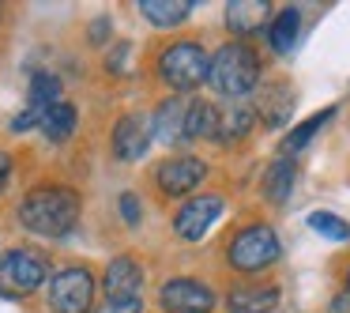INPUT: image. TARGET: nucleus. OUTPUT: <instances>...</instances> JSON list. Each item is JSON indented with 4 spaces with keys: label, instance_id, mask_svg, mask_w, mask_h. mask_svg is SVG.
Masks as SVG:
<instances>
[{
    "label": "nucleus",
    "instance_id": "f257e3e1",
    "mask_svg": "<svg viewBox=\"0 0 350 313\" xmlns=\"http://www.w3.org/2000/svg\"><path fill=\"white\" fill-rule=\"evenodd\" d=\"M79 219V197L61 185L31 189L19 204V223L38 238H64Z\"/></svg>",
    "mask_w": 350,
    "mask_h": 313
},
{
    "label": "nucleus",
    "instance_id": "f03ea898",
    "mask_svg": "<svg viewBox=\"0 0 350 313\" xmlns=\"http://www.w3.org/2000/svg\"><path fill=\"white\" fill-rule=\"evenodd\" d=\"M207 84L226 99H245L260 84V57L245 42H226L219 53L207 61Z\"/></svg>",
    "mask_w": 350,
    "mask_h": 313
},
{
    "label": "nucleus",
    "instance_id": "7ed1b4c3",
    "mask_svg": "<svg viewBox=\"0 0 350 313\" xmlns=\"http://www.w3.org/2000/svg\"><path fill=\"white\" fill-rule=\"evenodd\" d=\"M279 253H282L279 234L267 223H252L230 242V264L237 272H264L279 260Z\"/></svg>",
    "mask_w": 350,
    "mask_h": 313
},
{
    "label": "nucleus",
    "instance_id": "20e7f679",
    "mask_svg": "<svg viewBox=\"0 0 350 313\" xmlns=\"http://www.w3.org/2000/svg\"><path fill=\"white\" fill-rule=\"evenodd\" d=\"M207 61H211V57H207L196 42H177V46L162 49L159 76L166 79L174 91H196L207 79Z\"/></svg>",
    "mask_w": 350,
    "mask_h": 313
},
{
    "label": "nucleus",
    "instance_id": "39448f33",
    "mask_svg": "<svg viewBox=\"0 0 350 313\" xmlns=\"http://www.w3.org/2000/svg\"><path fill=\"white\" fill-rule=\"evenodd\" d=\"M46 279H49V264L42 253H31V249L0 253V295H8V298L31 295Z\"/></svg>",
    "mask_w": 350,
    "mask_h": 313
},
{
    "label": "nucleus",
    "instance_id": "423d86ee",
    "mask_svg": "<svg viewBox=\"0 0 350 313\" xmlns=\"http://www.w3.org/2000/svg\"><path fill=\"white\" fill-rule=\"evenodd\" d=\"M94 302V279L87 268H64L49 279V305L57 313H87Z\"/></svg>",
    "mask_w": 350,
    "mask_h": 313
},
{
    "label": "nucleus",
    "instance_id": "0eeeda50",
    "mask_svg": "<svg viewBox=\"0 0 350 313\" xmlns=\"http://www.w3.org/2000/svg\"><path fill=\"white\" fill-rule=\"evenodd\" d=\"M204 177H207V162L196 159V155H174L154 170V181L166 197H185V192L200 189Z\"/></svg>",
    "mask_w": 350,
    "mask_h": 313
},
{
    "label": "nucleus",
    "instance_id": "6e6552de",
    "mask_svg": "<svg viewBox=\"0 0 350 313\" xmlns=\"http://www.w3.org/2000/svg\"><path fill=\"white\" fill-rule=\"evenodd\" d=\"M219 215H222V197L200 192V197H192L189 204L174 215V230L185 238V242H200V238L215 227V219H219Z\"/></svg>",
    "mask_w": 350,
    "mask_h": 313
},
{
    "label": "nucleus",
    "instance_id": "1a4fd4ad",
    "mask_svg": "<svg viewBox=\"0 0 350 313\" xmlns=\"http://www.w3.org/2000/svg\"><path fill=\"white\" fill-rule=\"evenodd\" d=\"M159 302L166 313H211L215 310L211 287H204L200 279H170L159 290Z\"/></svg>",
    "mask_w": 350,
    "mask_h": 313
},
{
    "label": "nucleus",
    "instance_id": "9d476101",
    "mask_svg": "<svg viewBox=\"0 0 350 313\" xmlns=\"http://www.w3.org/2000/svg\"><path fill=\"white\" fill-rule=\"evenodd\" d=\"M147 147H151V121H147V117H139V114L121 117V121H117V129H113V151H117V159L136 162V159H144V155H147Z\"/></svg>",
    "mask_w": 350,
    "mask_h": 313
},
{
    "label": "nucleus",
    "instance_id": "9b49d317",
    "mask_svg": "<svg viewBox=\"0 0 350 313\" xmlns=\"http://www.w3.org/2000/svg\"><path fill=\"white\" fill-rule=\"evenodd\" d=\"M139 287H144V268L132 257H113L102 275V290L106 298H139Z\"/></svg>",
    "mask_w": 350,
    "mask_h": 313
},
{
    "label": "nucleus",
    "instance_id": "f8f14e48",
    "mask_svg": "<svg viewBox=\"0 0 350 313\" xmlns=\"http://www.w3.org/2000/svg\"><path fill=\"white\" fill-rule=\"evenodd\" d=\"M185 110H189L185 99H166L151 117V136H159L162 144H181L185 140Z\"/></svg>",
    "mask_w": 350,
    "mask_h": 313
},
{
    "label": "nucleus",
    "instance_id": "ddd939ff",
    "mask_svg": "<svg viewBox=\"0 0 350 313\" xmlns=\"http://www.w3.org/2000/svg\"><path fill=\"white\" fill-rule=\"evenodd\" d=\"M267 19H271V4H267V0H237V4H230V8H226L230 31L241 34V38L256 34Z\"/></svg>",
    "mask_w": 350,
    "mask_h": 313
},
{
    "label": "nucleus",
    "instance_id": "4468645a",
    "mask_svg": "<svg viewBox=\"0 0 350 313\" xmlns=\"http://www.w3.org/2000/svg\"><path fill=\"white\" fill-rule=\"evenodd\" d=\"M275 305H279V290L275 287L249 283V287L230 290V313H271Z\"/></svg>",
    "mask_w": 350,
    "mask_h": 313
},
{
    "label": "nucleus",
    "instance_id": "2eb2a0df",
    "mask_svg": "<svg viewBox=\"0 0 350 313\" xmlns=\"http://www.w3.org/2000/svg\"><path fill=\"white\" fill-rule=\"evenodd\" d=\"M294 114V91L286 84H271L267 91H260V117H264L271 129H282Z\"/></svg>",
    "mask_w": 350,
    "mask_h": 313
},
{
    "label": "nucleus",
    "instance_id": "dca6fc26",
    "mask_svg": "<svg viewBox=\"0 0 350 313\" xmlns=\"http://www.w3.org/2000/svg\"><path fill=\"white\" fill-rule=\"evenodd\" d=\"M294 177H297V166L294 159H275L271 166L264 170V197L271 200V204H286L290 192H294Z\"/></svg>",
    "mask_w": 350,
    "mask_h": 313
},
{
    "label": "nucleus",
    "instance_id": "f3484780",
    "mask_svg": "<svg viewBox=\"0 0 350 313\" xmlns=\"http://www.w3.org/2000/svg\"><path fill=\"white\" fill-rule=\"evenodd\" d=\"M196 0H139V12L151 19L154 27H177L192 16Z\"/></svg>",
    "mask_w": 350,
    "mask_h": 313
},
{
    "label": "nucleus",
    "instance_id": "a211bd4d",
    "mask_svg": "<svg viewBox=\"0 0 350 313\" xmlns=\"http://www.w3.org/2000/svg\"><path fill=\"white\" fill-rule=\"evenodd\" d=\"M219 132V110L211 102H189L185 110V140H211Z\"/></svg>",
    "mask_w": 350,
    "mask_h": 313
},
{
    "label": "nucleus",
    "instance_id": "6ab92c4d",
    "mask_svg": "<svg viewBox=\"0 0 350 313\" xmlns=\"http://www.w3.org/2000/svg\"><path fill=\"white\" fill-rule=\"evenodd\" d=\"M297 31H301V12L297 8H282L279 16L267 27V42H271L275 53H290L297 46Z\"/></svg>",
    "mask_w": 350,
    "mask_h": 313
},
{
    "label": "nucleus",
    "instance_id": "aec40b11",
    "mask_svg": "<svg viewBox=\"0 0 350 313\" xmlns=\"http://www.w3.org/2000/svg\"><path fill=\"white\" fill-rule=\"evenodd\" d=\"M38 129L46 132L49 140H68L72 132H76V106L72 102H57V106H49L46 114H42V121H38Z\"/></svg>",
    "mask_w": 350,
    "mask_h": 313
},
{
    "label": "nucleus",
    "instance_id": "412c9836",
    "mask_svg": "<svg viewBox=\"0 0 350 313\" xmlns=\"http://www.w3.org/2000/svg\"><path fill=\"white\" fill-rule=\"evenodd\" d=\"M252 121H256V114H252L249 106H237L226 110V114H219V132H215V140H222V144H234V140L249 136L252 132Z\"/></svg>",
    "mask_w": 350,
    "mask_h": 313
},
{
    "label": "nucleus",
    "instance_id": "4be33fe9",
    "mask_svg": "<svg viewBox=\"0 0 350 313\" xmlns=\"http://www.w3.org/2000/svg\"><path fill=\"white\" fill-rule=\"evenodd\" d=\"M332 117H335V106H327V110H320V114H312L309 121H301V125H297V129L290 132L286 140H282V155H286V159H290V155H297V151H301V147L309 144L312 136H317L320 129H324L327 121H332Z\"/></svg>",
    "mask_w": 350,
    "mask_h": 313
},
{
    "label": "nucleus",
    "instance_id": "5701e85b",
    "mask_svg": "<svg viewBox=\"0 0 350 313\" xmlns=\"http://www.w3.org/2000/svg\"><path fill=\"white\" fill-rule=\"evenodd\" d=\"M57 102H61V79H57L53 72H34V79H31V110L46 114V110L57 106Z\"/></svg>",
    "mask_w": 350,
    "mask_h": 313
},
{
    "label": "nucleus",
    "instance_id": "b1692460",
    "mask_svg": "<svg viewBox=\"0 0 350 313\" xmlns=\"http://www.w3.org/2000/svg\"><path fill=\"white\" fill-rule=\"evenodd\" d=\"M309 227L317 230V234L332 238V242H350V223L339 219L335 212H312L309 215Z\"/></svg>",
    "mask_w": 350,
    "mask_h": 313
},
{
    "label": "nucleus",
    "instance_id": "393cba45",
    "mask_svg": "<svg viewBox=\"0 0 350 313\" xmlns=\"http://www.w3.org/2000/svg\"><path fill=\"white\" fill-rule=\"evenodd\" d=\"M94 313H144V302L139 298H106Z\"/></svg>",
    "mask_w": 350,
    "mask_h": 313
},
{
    "label": "nucleus",
    "instance_id": "a878e982",
    "mask_svg": "<svg viewBox=\"0 0 350 313\" xmlns=\"http://www.w3.org/2000/svg\"><path fill=\"white\" fill-rule=\"evenodd\" d=\"M139 212H144V208H139V197H136V192H124V197H121V215H124L129 227H136V223H139Z\"/></svg>",
    "mask_w": 350,
    "mask_h": 313
},
{
    "label": "nucleus",
    "instance_id": "bb28decb",
    "mask_svg": "<svg viewBox=\"0 0 350 313\" xmlns=\"http://www.w3.org/2000/svg\"><path fill=\"white\" fill-rule=\"evenodd\" d=\"M129 53H132V46H129V42H121V46H117L113 53L106 57V68H109V72H117V76H121V72L129 68V64H124V61H129Z\"/></svg>",
    "mask_w": 350,
    "mask_h": 313
},
{
    "label": "nucleus",
    "instance_id": "cd10ccee",
    "mask_svg": "<svg viewBox=\"0 0 350 313\" xmlns=\"http://www.w3.org/2000/svg\"><path fill=\"white\" fill-rule=\"evenodd\" d=\"M38 121H42V114H38V110H31V106H27L23 114H19L16 121H12V129H16V132H27L31 125H38Z\"/></svg>",
    "mask_w": 350,
    "mask_h": 313
},
{
    "label": "nucleus",
    "instance_id": "c85d7f7f",
    "mask_svg": "<svg viewBox=\"0 0 350 313\" xmlns=\"http://www.w3.org/2000/svg\"><path fill=\"white\" fill-rule=\"evenodd\" d=\"M8 177H12V155L0 151V192L8 189Z\"/></svg>",
    "mask_w": 350,
    "mask_h": 313
},
{
    "label": "nucleus",
    "instance_id": "c756f323",
    "mask_svg": "<svg viewBox=\"0 0 350 313\" xmlns=\"http://www.w3.org/2000/svg\"><path fill=\"white\" fill-rule=\"evenodd\" d=\"M327 313H350V295H339V298H332V305H327Z\"/></svg>",
    "mask_w": 350,
    "mask_h": 313
},
{
    "label": "nucleus",
    "instance_id": "7c9ffc66",
    "mask_svg": "<svg viewBox=\"0 0 350 313\" xmlns=\"http://www.w3.org/2000/svg\"><path fill=\"white\" fill-rule=\"evenodd\" d=\"M106 31H109V19H98L91 27V42H106Z\"/></svg>",
    "mask_w": 350,
    "mask_h": 313
},
{
    "label": "nucleus",
    "instance_id": "2f4dec72",
    "mask_svg": "<svg viewBox=\"0 0 350 313\" xmlns=\"http://www.w3.org/2000/svg\"><path fill=\"white\" fill-rule=\"evenodd\" d=\"M347 295H350V275H347Z\"/></svg>",
    "mask_w": 350,
    "mask_h": 313
}]
</instances>
